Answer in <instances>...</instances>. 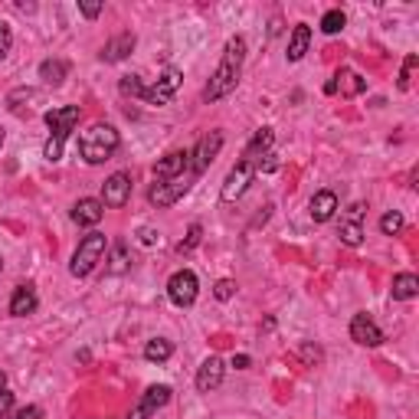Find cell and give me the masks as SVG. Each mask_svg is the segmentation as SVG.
I'll return each mask as SVG.
<instances>
[{
	"mask_svg": "<svg viewBox=\"0 0 419 419\" xmlns=\"http://www.w3.org/2000/svg\"><path fill=\"white\" fill-rule=\"evenodd\" d=\"M242 63H246V40H242V36H233V40L226 43L217 73L210 76V86L203 89V98H207V102H217V98L229 95V92L236 89V82H239Z\"/></svg>",
	"mask_w": 419,
	"mask_h": 419,
	"instance_id": "obj_1",
	"label": "cell"
},
{
	"mask_svg": "<svg viewBox=\"0 0 419 419\" xmlns=\"http://www.w3.org/2000/svg\"><path fill=\"white\" fill-rule=\"evenodd\" d=\"M118 131L112 125H92L89 131H82L79 138V154L86 164H105L118 151Z\"/></svg>",
	"mask_w": 419,
	"mask_h": 419,
	"instance_id": "obj_2",
	"label": "cell"
},
{
	"mask_svg": "<svg viewBox=\"0 0 419 419\" xmlns=\"http://www.w3.org/2000/svg\"><path fill=\"white\" fill-rule=\"evenodd\" d=\"M105 249H108L105 236L102 233H89L86 239L79 242V249H76V256H73V266H69V272H73L76 279H86V275H89L92 269L102 262Z\"/></svg>",
	"mask_w": 419,
	"mask_h": 419,
	"instance_id": "obj_3",
	"label": "cell"
},
{
	"mask_svg": "<svg viewBox=\"0 0 419 419\" xmlns=\"http://www.w3.org/2000/svg\"><path fill=\"white\" fill-rule=\"evenodd\" d=\"M197 289H200V282H197V275L190 272V269H180V272L170 275L167 282V299L174 301V305L187 308L197 301Z\"/></svg>",
	"mask_w": 419,
	"mask_h": 419,
	"instance_id": "obj_4",
	"label": "cell"
},
{
	"mask_svg": "<svg viewBox=\"0 0 419 419\" xmlns=\"http://www.w3.org/2000/svg\"><path fill=\"white\" fill-rule=\"evenodd\" d=\"M252 177H256V167H252V161H239V164H236V167L229 170V177H226L223 190H219L223 203L239 200V197L246 194V187L252 184Z\"/></svg>",
	"mask_w": 419,
	"mask_h": 419,
	"instance_id": "obj_5",
	"label": "cell"
},
{
	"mask_svg": "<svg viewBox=\"0 0 419 419\" xmlns=\"http://www.w3.org/2000/svg\"><path fill=\"white\" fill-rule=\"evenodd\" d=\"M219 148H223V135H219V131H210V135H203L200 141H197V148L190 151V157H194V161H190V170H194V177H197V174H203L210 164L217 161Z\"/></svg>",
	"mask_w": 419,
	"mask_h": 419,
	"instance_id": "obj_6",
	"label": "cell"
},
{
	"mask_svg": "<svg viewBox=\"0 0 419 419\" xmlns=\"http://www.w3.org/2000/svg\"><path fill=\"white\" fill-rule=\"evenodd\" d=\"M190 190V180L187 177H174V180H157V184L148 190V200L154 203V207H174V203L180 200V197Z\"/></svg>",
	"mask_w": 419,
	"mask_h": 419,
	"instance_id": "obj_7",
	"label": "cell"
},
{
	"mask_svg": "<svg viewBox=\"0 0 419 419\" xmlns=\"http://www.w3.org/2000/svg\"><path fill=\"white\" fill-rule=\"evenodd\" d=\"M180 79H184V76H180V69H164L161 73V79L154 82L151 89H145V102H151V105H167L170 98H174V92L180 89Z\"/></svg>",
	"mask_w": 419,
	"mask_h": 419,
	"instance_id": "obj_8",
	"label": "cell"
},
{
	"mask_svg": "<svg viewBox=\"0 0 419 419\" xmlns=\"http://www.w3.org/2000/svg\"><path fill=\"white\" fill-rule=\"evenodd\" d=\"M82 112L79 105H66V108H53V112H46V125L53 128V138H59V141H66V138L73 135V128L79 125Z\"/></svg>",
	"mask_w": 419,
	"mask_h": 419,
	"instance_id": "obj_9",
	"label": "cell"
},
{
	"mask_svg": "<svg viewBox=\"0 0 419 419\" xmlns=\"http://www.w3.org/2000/svg\"><path fill=\"white\" fill-rule=\"evenodd\" d=\"M131 197V177L125 170L112 174V177L102 184V207H125Z\"/></svg>",
	"mask_w": 419,
	"mask_h": 419,
	"instance_id": "obj_10",
	"label": "cell"
},
{
	"mask_svg": "<svg viewBox=\"0 0 419 419\" xmlns=\"http://www.w3.org/2000/svg\"><path fill=\"white\" fill-rule=\"evenodd\" d=\"M167 400H170V387H164V383H161V387H151L135 406H131L128 419H151L154 413L161 410V406H167Z\"/></svg>",
	"mask_w": 419,
	"mask_h": 419,
	"instance_id": "obj_11",
	"label": "cell"
},
{
	"mask_svg": "<svg viewBox=\"0 0 419 419\" xmlns=\"http://www.w3.org/2000/svg\"><path fill=\"white\" fill-rule=\"evenodd\" d=\"M351 338L361 347H380L383 344V331H380L367 314H354V318H351Z\"/></svg>",
	"mask_w": 419,
	"mask_h": 419,
	"instance_id": "obj_12",
	"label": "cell"
},
{
	"mask_svg": "<svg viewBox=\"0 0 419 419\" xmlns=\"http://www.w3.org/2000/svg\"><path fill=\"white\" fill-rule=\"evenodd\" d=\"M187 167H190V151H174V154H167L164 161L154 164V177H157V180L184 177Z\"/></svg>",
	"mask_w": 419,
	"mask_h": 419,
	"instance_id": "obj_13",
	"label": "cell"
},
{
	"mask_svg": "<svg viewBox=\"0 0 419 419\" xmlns=\"http://www.w3.org/2000/svg\"><path fill=\"white\" fill-rule=\"evenodd\" d=\"M223 373H226L223 361H219V357H207V361L200 363V371H197V390H200V393L217 390L219 383H223Z\"/></svg>",
	"mask_w": 419,
	"mask_h": 419,
	"instance_id": "obj_14",
	"label": "cell"
},
{
	"mask_svg": "<svg viewBox=\"0 0 419 419\" xmlns=\"http://www.w3.org/2000/svg\"><path fill=\"white\" fill-rule=\"evenodd\" d=\"M102 213H105V207H102V200H95V197H82V200L73 207V219L79 226H95L98 219H102Z\"/></svg>",
	"mask_w": 419,
	"mask_h": 419,
	"instance_id": "obj_15",
	"label": "cell"
},
{
	"mask_svg": "<svg viewBox=\"0 0 419 419\" xmlns=\"http://www.w3.org/2000/svg\"><path fill=\"white\" fill-rule=\"evenodd\" d=\"M308 210H311L314 223H328V219L334 217V210H338V194H334V190H321V194H314Z\"/></svg>",
	"mask_w": 419,
	"mask_h": 419,
	"instance_id": "obj_16",
	"label": "cell"
},
{
	"mask_svg": "<svg viewBox=\"0 0 419 419\" xmlns=\"http://www.w3.org/2000/svg\"><path fill=\"white\" fill-rule=\"evenodd\" d=\"M36 291H33V285H20V289L14 291V299H10V314L14 318H26V314L36 311Z\"/></svg>",
	"mask_w": 419,
	"mask_h": 419,
	"instance_id": "obj_17",
	"label": "cell"
},
{
	"mask_svg": "<svg viewBox=\"0 0 419 419\" xmlns=\"http://www.w3.org/2000/svg\"><path fill=\"white\" fill-rule=\"evenodd\" d=\"M131 49H135V33H118L112 43H105L102 59H105V63H121Z\"/></svg>",
	"mask_w": 419,
	"mask_h": 419,
	"instance_id": "obj_18",
	"label": "cell"
},
{
	"mask_svg": "<svg viewBox=\"0 0 419 419\" xmlns=\"http://www.w3.org/2000/svg\"><path fill=\"white\" fill-rule=\"evenodd\" d=\"M308 43H311V26L299 24L295 30H291V40H289V63H299V59H305Z\"/></svg>",
	"mask_w": 419,
	"mask_h": 419,
	"instance_id": "obj_19",
	"label": "cell"
},
{
	"mask_svg": "<svg viewBox=\"0 0 419 419\" xmlns=\"http://www.w3.org/2000/svg\"><path fill=\"white\" fill-rule=\"evenodd\" d=\"M419 295V279L413 272H400L393 279V299L396 301H410Z\"/></svg>",
	"mask_w": 419,
	"mask_h": 419,
	"instance_id": "obj_20",
	"label": "cell"
},
{
	"mask_svg": "<svg viewBox=\"0 0 419 419\" xmlns=\"http://www.w3.org/2000/svg\"><path fill=\"white\" fill-rule=\"evenodd\" d=\"M66 73H69V66H66L63 59H46V63L40 66V79L46 82V86H63Z\"/></svg>",
	"mask_w": 419,
	"mask_h": 419,
	"instance_id": "obj_21",
	"label": "cell"
},
{
	"mask_svg": "<svg viewBox=\"0 0 419 419\" xmlns=\"http://www.w3.org/2000/svg\"><path fill=\"white\" fill-rule=\"evenodd\" d=\"M272 141H275V131L272 128H262V131H256V138L249 141V148H246V161H252V157H266L269 154V148H272Z\"/></svg>",
	"mask_w": 419,
	"mask_h": 419,
	"instance_id": "obj_22",
	"label": "cell"
},
{
	"mask_svg": "<svg viewBox=\"0 0 419 419\" xmlns=\"http://www.w3.org/2000/svg\"><path fill=\"white\" fill-rule=\"evenodd\" d=\"M170 354H174V344H170L167 338H154V341H148L145 344V357L151 363H164Z\"/></svg>",
	"mask_w": 419,
	"mask_h": 419,
	"instance_id": "obj_23",
	"label": "cell"
},
{
	"mask_svg": "<svg viewBox=\"0 0 419 419\" xmlns=\"http://www.w3.org/2000/svg\"><path fill=\"white\" fill-rule=\"evenodd\" d=\"M334 82H338V89L344 92V95H357V92L367 89V82H363L357 73H347V69H344V73L334 76Z\"/></svg>",
	"mask_w": 419,
	"mask_h": 419,
	"instance_id": "obj_24",
	"label": "cell"
},
{
	"mask_svg": "<svg viewBox=\"0 0 419 419\" xmlns=\"http://www.w3.org/2000/svg\"><path fill=\"white\" fill-rule=\"evenodd\" d=\"M341 242H344V246H361V242H363L361 223H354V219H344V223H341Z\"/></svg>",
	"mask_w": 419,
	"mask_h": 419,
	"instance_id": "obj_25",
	"label": "cell"
},
{
	"mask_svg": "<svg viewBox=\"0 0 419 419\" xmlns=\"http://www.w3.org/2000/svg\"><path fill=\"white\" fill-rule=\"evenodd\" d=\"M344 24H347V16L341 14V10H328V14L321 16V30L324 33H341L344 30Z\"/></svg>",
	"mask_w": 419,
	"mask_h": 419,
	"instance_id": "obj_26",
	"label": "cell"
},
{
	"mask_svg": "<svg viewBox=\"0 0 419 419\" xmlns=\"http://www.w3.org/2000/svg\"><path fill=\"white\" fill-rule=\"evenodd\" d=\"M118 89H121V95H145V82H141V76H121V82H118Z\"/></svg>",
	"mask_w": 419,
	"mask_h": 419,
	"instance_id": "obj_27",
	"label": "cell"
},
{
	"mask_svg": "<svg viewBox=\"0 0 419 419\" xmlns=\"http://www.w3.org/2000/svg\"><path fill=\"white\" fill-rule=\"evenodd\" d=\"M380 229H383L387 236H396L400 229H403V213H396V210L383 213V219H380Z\"/></svg>",
	"mask_w": 419,
	"mask_h": 419,
	"instance_id": "obj_28",
	"label": "cell"
},
{
	"mask_svg": "<svg viewBox=\"0 0 419 419\" xmlns=\"http://www.w3.org/2000/svg\"><path fill=\"white\" fill-rule=\"evenodd\" d=\"M125 269H128V246H115V252H112V266H108V272L112 275H121L125 272Z\"/></svg>",
	"mask_w": 419,
	"mask_h": 419,
	"instance_id": "obj_29",
	"label": "cell"
},
{
	"mask_svg": "<svg viewBox=\"0 0 419 419\" xmlns=\"http://www.w3.org/2000/svg\"><path fill=\"white\" fill-rule=\"evenodd\" d=\"M200 236H203L200 223H194V226H190V233H187V239L177 242V252H180V256H184V252H194L197 246H200Z\"/></svg>",
	"mask_w": 419,
	"mask_h": 419,
	"instance_id": "obj_30",
	"label": "cell"
},
{
	"mask_svg": "<svg viewBox=\"0 0 419 419\" xmlns=\"http://www.w3.org/2000/svg\"><path fill=\"white\" fill-rule=\"evenodd\" d=\"M233 291H236V282H233V279H219L217 289H213V295H217L219 301H229V299H233Z\"/></svg>",
	"mask_w": 419,
	"mask_h": 419,
	"instance_id": "obj_31",
	"label": "cell"
},
{
	"mask_svg": "<svg viewBox=\"0 0 419 419\" xmlns=\"http://www.w3.org/2000/svg\"><path fill=\"white\" fill-rule=\"evenodd\" d=\"M10 46H14V33H10V24L0 20V56H7Z\"/></svg>",
	"mask_w": 419,
	"mask_h": 419,
	"instance_id": "obj_32",
	"label": "cell"
},
{
	"mask_svg": "<svg viewBox=\"0 0 419 419\" xmlns=\"http://www.w3.org/2000/svg\"><path fill=\"white\" fill-rule=\"evenodd\" d=\"M416 63H419V56H406L403 73H400V89H410V73L416 69Z\"/></svg>",
	"mask_w": 419,
	"mask_h": 419,
	"instance_id": "obj_33",
	"label": "cell"
},
{
	"mask_svg": "<svg viewBox=\"0 0 419 419\" xmlns=\"http://www.w3.org/2000/svg\"><path fill=\"white\" fill-rule=\"evenodd\" d=\"M14 413V393L10 390H0V419H7Z\"/></svg>",
	"mask_w": 419,
	"mask_h": 419,
	"instance_id": "obj_34",
	"label": "cell"
},
{
	"mask_svg": "<svg viewBox=\"0 0 419 419\" xmlns=\"http://www.w3.org/2000/svg\"><path fill=\"white\" fill-rule=\"evenodd\" d=\"M79 10H82L86 16H89V20H95V16L102 14V4H98V0H82V4H79Z\"/></svg>",
	"mask_w": 419,
	"mask_h": 419,
	"instance_id": "obj_35",
	"label": "cell"
},
{
	"mask_svg": "<svg viewBox=\"0 0 419 419\" xmlns=\"http://www.w3.org/2000/svg\"><path fill=\"white\" fill-rule=\"evenodd\" d=\"M16 419H43V410L40 406H24V410L16 413Z\"/></svg>",
	"mask_w": 419,
	"mask_h": 419,
	"instance_id": "obj_36",
	"label": "cell"
},
{
	"mask_svg": "<svg viewBox=\"0 0 419 419\" xmlns=\"http://www.w3.org/2000/svg\"><path fill=\"white\" fill-rule=\"evenodd\" d=\"M301 357H305L308 363H318V361H321V351H318V347H311V344H305V347H301Z\"/></svg>",
	"mask_w": 419,
	"mask_h": 419,
	"instance_id": "obj_37",
	"label": "cell"
},
{
	"mask_svg": "<svg viewBox=\"0 0 419 419\" xmlns=\"http://www.w3.org/2000/svg\"><path fill=\"white\" fill-rule=\"evenodd\" d=\"M361 217H363V203H354V207L347 210V219H354V223H361Z\"/></svg>",
	"mask_w": 419,
	"mask_h": 419,
	"instance_id": "obj_38",
	"label": "cell"
},
{
	"mask_svg": "<svg viewBox=\"0 0 419 419\" xmlns=\"http://www.w3.org/2000/svg\"><path fill=\"white\" fill-rule=\"evenodd\" d=\"M275 167H279V157H275V154H266V164H262V170L269 174V170H275Z\"/></svg>",
	"mask_w": 419,
	"mask_h": 419,
	"instance_id": "obj_39",
	"label": "cell"
},
{
	"mask_svg": "<svg viewBox=\"0 0 419 419\" xmlns=\"http://www.w3.org/2000/svg\"><path fill=\"white\" fill-rule=\"evenodd\" d=\"M233 367H236V371H246V367H249V357H246V354L233 357Z\"/></svg>",
	"mask_w": 419,
	"mask_h": 419,
	"instance_id": "obj_40",
	"label": "cell"
},
{
	"mask_svg": "<svg viewBox=\"0 0 419 419\" xmlns=\"http://www.w3.org/2000/svg\"><path fill=\"white\" fill-rule=\"evenodd\" d=\"M154 239H157V233H154V229H141V242H145V246H151Z\"/></svg>",
	"mask_w": 419,
	"mask_h": 419,
	"instance_id": "obj_41",
	"label": "cell"
},
{
	"mask_svg": "<svg viewBox=\"0 0 419 419\" xmlns=\"http://www.w3.org/2000/svg\"><path fill=\"white\" fill-rule=\"evenodd\" d=\"M0 390H7V373L0 371Z\"/></svg>",
	"mask_w": 419,
	"mask_h": 419,
	"instance_id": "obj_42",
	"label": "cell"
},
{
	"mask_svg": "<svg viewBox=\"0 0 419 419\" xmlns=\"http://www.w3.org/2000/svg\"><path fill=\"white\" fill-rule=\"evenodd\" d=\"M0 148H4V128H0Z\"/></svg>",
	"mask_w": 419,
	"mask_h": 419,
	"instance_id": "obj_43",
	"label": "cell"
},
{
	"mask_svg": "<svg viewBox=\"0 0 419 419\" xmlns=\"http://www.w3.org/2000/svg\"><path fill=\"white\" fill-rule=\"evenodd\" d=\"M0 269H4V259H0Z\"/></svg>",
	"mask_w": 419,
	"mask_h": 419,
	"instance_id": "obj_44",
	"label": "cell"
}]
</instances>
